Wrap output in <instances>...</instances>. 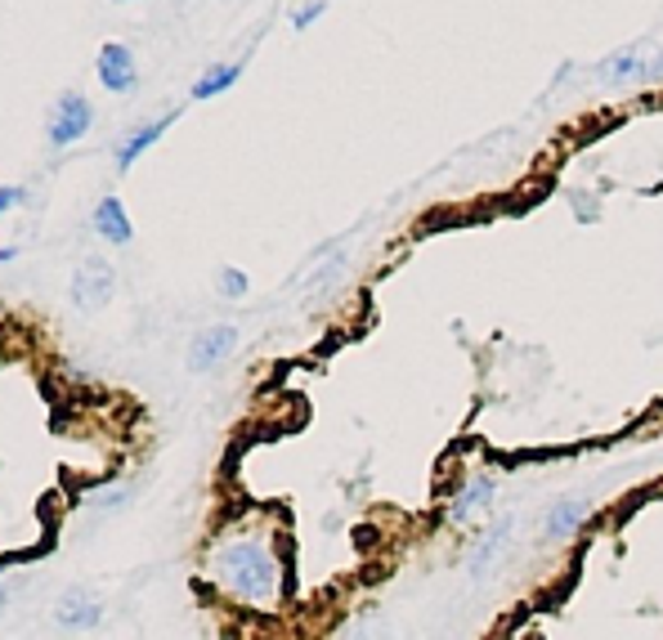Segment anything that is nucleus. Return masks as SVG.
I'll list each match as a JSON object with an SVG mask.
<instances>
[{"instance_id": "6", "label": "nucleus", "mask_w": 663, "mask_h": 640, "mask_svg": "<svg viewBox=\"0 0 663 640\" xmlns=\"http://www.w3.org/2000/svg\"><path fill=\"white\" fill-rule=\"evenodd\" d=\"M90 121H95V108H90V99L86 95H58L54 99V108H50V149H73L77 139L90 130Z\"/></svg>"}, {"instance_id": "7", "label": "nucleus", "mask_w": 663, "mask_h": 640, "mask_svg": "<svg viewBox=\"0 0 663 640\" xmlns=\"http://www.w3.org/2000/svg\"><path fill=\"white\" fill-rule=\"evenodd\" d=\"M238 345V327L233 323H216V327H203L188 345V372H211L220 368Z\"/></svg>"}, {"instance_id": "14", "label": "nucleus", "mask_w": 663, "mask_h": 640, "mask_svg": "<svg viewBox=\"0 0 663 640\" xmlns=\"http://www.w3.org/2000/svg\"><path fill=\"white\" fill-rule=\"evenodd\" d=\"M216 292H220L225 301H242V296L251 292V278H247L242 269H233V264H225V269L216 273Z\"/></svg>"}, {"instance_id": "4", "label": "nucleus", "mask_w": 663, "mask_h": 640, "mask_svg": "<svg viewBox=\"0 0 663 640\" xmlns=\"http://www.w3.org/2000/svg\"><path fill=\"white\" fill-rule=\"evenodd\" d=\"M112 296H117V269L99 256H86L81 269L73 273V305L81 314H99Z\"/></svg>"}, {"instance_id": "12", "label": "nucleus", "mask_w": 663, "mask_h": 640, "mask_svg": "<svg viewBox=\"0 0 663 640\" xmlns=\"http://www.w3.org/2000/svg\"><path fill=\"white\" fill-rule=\"evenodd\" d=\"M95 234L104 238V242H112V247H126L130 238H135V225H130V216H126V206L117 202V197H104L99 206H95Z\"/></svg>"}, {"instance_id": "13", "label": "nucleus", "mask_w": 663, "mask_h": 640, "mask_svg": "<svg viewBox=\"0 0 663 640\" xmlns=\"http://www.w3.org/2000/svg\"><path fill=\"white\" fill-rule=\"evenodd\" d=\"M238 77H242V63H216V67H207V73L193 82V99H216V95H225Z\"/></svg>"}, {"instance_id": "15", "label": "nucleus", "mask_w": 663, "mask_h": 640, "mask_svg": "<svg viewBox=\"0 0 663 640\" xmlns=\"http://www.w3.org/2000/svg\"><path fill=\"white\" fill-rule=\"evenodd\" d=\"M381 636H385V618L381 614H363V618H355L341 631V640H381Z\"/></svg>"}, {"instance_id": "10", "label": "nucleus", "mask_w": 663, "mask_h": 640, "mask_svg": "<svg viewBox=\"0 0 663 640\" xmlns=\"http://www.w3.org/2000/svg\"><path fill=\"white\" fill-rule=\"evenodd\" d=\"M171 126H175V112H166V117H157V121H149V126H140V130H130L121 144H117V171H130V166H135Z\"/></svg>"}, {"instance_id": "9", "label": "nucleus", "mask_w": 663, "mask_h": 640, "mask_svg": "<svg viewBox=\"0 0 663 640\" xmlns=\"http://www.w3.org/2000/svg\"><path fill=\"white\" fill-rule=\"evenodd\" d=\"M99 618H104V605L90 592H81V587L63 592L58 605H54V622L63 631H90V627H99Z\"/></svg>"}, {"instance_id": "3", "label": "nucleus", "mask_w": 663, "mask_h": 640, "mask_svg": "<svg viewBox=\"0 0 663 640\" xmlns=\"http://www.w3.org/2000/svg\"><path fill=\"white\" fill-rule=\"evenodd\" d=\"M493 502H498V479H493L489 470H480V475H471L467 484H461V488L448 497L444 516H448V524H457V529L485 524V516L493 511Z\"/></svg>"}, {"instance_id": "5", "label": "nucleus", "mask_w": 663, "mask_h": 640, "mask_svg": "<svg viewBox=\"0 0 663 640\" xmlns=\"http://www.w3.org/2000/svg\"><path fill=\"white\" fill-rule=\"evenodd\" d=\"M511 529H515V516H498V520H489V524L476 533V542L467 546V578H471V583H485V578L493 574V564H498L502 551L511 546Z\"/></svg>"}, {"instance_id": "8", "label": "nucleus", "mask_w": 663, "mask_h": 640, "mask_svg": "<svg viewBox=\"0 0 663 640\" xmlns=\"http://www.w3.org/2000/svg\"><path fill=\"white\" fill-rule=\"evenodd\" d=\"M95 73H99L104 90H112V95H130V90L140 86V67H135V54H130V45H121V41H108V45L99 50V63H95Z\"/></svg>"}, {"instance_id": "16", "label": "nucleus", "mask_w": 663, "mask_h": 640, "mask_svg": "<svg viewBox=\"0 0 663 640\" xmlns=\"http://www.w3.org/2000/svg\"><path fill=\"white\" fill-rule=\"evenodd\" d=\"M130 497H135V492H130V484H112V488L90 492V507H95V511H121Z\"/></svg>"}, {"instance_id": "2", "label": "nucleus", "mask_w": 663, "mask_h": 640, "mask_svg": "<svg viewBox=\"0 0 663 640\" xmlns=\"http://www.w3.org/2000/svg\"><path fill=\"white\" fill-rule=\"evenodd\" d=\"M601 86H628V82H654L663 77V45L659 41H632L628 50H615L587 73Z\"/></svg>"}, {"instance_id": "1", "label": "nucleus", "mask_w": 663, "mask_h": 640, "mask_svg": "<svg viewBox=\"0 0 663 640\" xmlns=\"http://www.w3.org/2000/svg\"><path fill=\"white\" fill-rule=\"evenodd\" d=\"M211 578L225 596H233L238 605H251V609H274L279 596H283V560L274 551V542H264L260 533H238V538H225L211 560Z\"/></svg>"}, {"instance_id": "17", "label": "nucleus", "mask_w": 663, "mask_h": 640, "mask_svg": "<svg viewBox=\"0 0 663 640\" xmlns=\"http://www.w3.org/2000/svg\"><path fill=\"white\" fill-rule=\"evenodd\" d=\"M323 10H327V6H296V10H292V28H309L314 19H323Z\"/></svg>"}, {"instance_id": "18", "label": "nucleus", "mask_w": 663, "mask_h": 640, "mask_svg": "<svg viewBox=\"0 0 663 640\" xmlns=\"http://www.w3.org/2000/svg\"><path fill=\"white\" fill-rule=\"evenodd\" d=\"M23 197H28V193H23L19 184H6V188H0V216H6V210H14Z\"/></svg>"}, {"instance_id": "11", "label": "nucleus", "mask_w": 663, "mask_h": 640, "mask_svg": "<svg viewBox=\"0 0 663 640\" xmlns=\"http://www.w3.org/2000/svg\"><path fill=\"white\" fill-rule=\"evenodd\" d=\"M591 516V497H561V502L543 516V542H556V538H569L583 520Z\"/></svg>"}]
</instances>
